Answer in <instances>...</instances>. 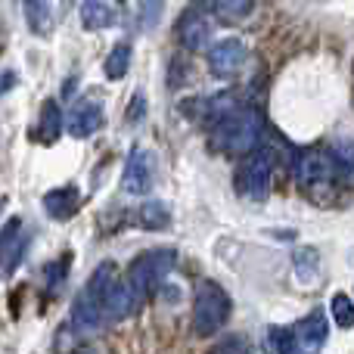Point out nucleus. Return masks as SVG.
Wrapping results in <instances>:
<instances>
[{
  "label": "nucleus",
  "mask_w": 354,
  "mask_h": 354,
  "mask_svg": "<svg viewBox=\"0 0 354 354\" xmlns=\"http://www.w3.org/2000/svg\"><path fill=\"white\" fill-rule=\"evenodd\" d=\"M261 137L264 122L258 115V109H239L212 128V149L227 156V159H243V156L255 153Z\"/></svg>",
  "instance_id": "1"
},
{
  "label": "nucleus",
  "mask_w": 354,
  "mask_h": 354,
  "mask_svg": "<svg viewBox=\"0 0 354 354\" xmlns=\"http://www.w3.org/2000/svg\"><path fill=\"white\" fill-rule=\"evenodd\" d=\"M330 339V324L320 308L299 320L292 326H274L270 330V348L274 354H320Z\"/></svg>",
  "instance_id": "2"
},
{
  "label": "nucleus",
  "mask_w": 354,
  "mask_h": 354,
  "mask_svg": "<svg viewBox=\"0 0 354 354\" xmlns=\"http://www.w3.org/2000/svg\"><path fill=\"white\" fill-rule=\"evenodd\" d=\"M115 277H118L115 264L103 261L97 270H93L91 280H87V286L78 292V299H75V305H72V326L81 333V336H91V333L100 330V324H103V317H106L103 295Z\"/></svg>",
  "instance_id": "3"
},
{
  "label": "nucleus",
  "mask_w": 354,
  "mask_h": 354,
  "mask_svg": "<svg viewBox=\"0 0 354 354\" xmlns=\"http://www.w3.org/2000/svg\"><path fill=\"white\" fill-rule=\"evenodd\" d=\"M230 311H233V301L230 295L224 292V286L214 280H202L196 286V295H193V330L196 336L202 339H212L214 333H221L230 320Z\"/></svg>",
  "instance_id": "4"
},
{
  "label": "nucleus",
  "mask_w": 354,
  "mask_h": 354,
  "mask_svg": "<svg viewBox=\"0 0 354 354\" xmlns=\"http://www.w3.org/2000/svg\"><path fill=\"white\" fill-rule=\"evenodd\" d=\"M174 249H149V252H140V255L131 261L128 268V286L131 292H134L137 301H143L149 292H153L156 286H162L165 283V277L174 270Z\"/></svg>",
  "instance_id": "5"
},
{
  "label": "nucleus",
  "mask_w": 354,
  "mask_h": 354,
  "mask_svg": "<svg viewBox=\"0 0 354 354\" xmlns=\"http://www.w3.org/2000/svg\"><path fill=\"white\" fill-rule=\"evenodd\" d=\"M270 174H274V159L268 149H255V153L243 156L236 168V193H243L252 202H264L270 196Z\"/></svg>",
  "instance_id": "6"
},
{
  "label": "nucleus",
  "mask_w": 354,
  "mask_h": 354,
  "mask_svg": "<svg viewBox=\"0 0 354 354\" xmlns=\"http://www.w3.org/2000/svg\"><path fill=\"white\" fill-rule=\"evenodd\" d=\"M153 174H156V165H153V153L147 149L134 147L128 153V162H124V174H122V189L128 196H143L153 189Z\"/></svg>",
  "instance_id": "7"
},
{
  "label": "nucleus",
  "mask_w": 354,
  "mask_h": 354,
  "mask_svg": "<svg viewBox=\"0 0 354 354\" xmlns=\"http://www.w3.org/2000/svg\"><path fill=\"white\" fill-rule=\"evenodd\" d=\"M174 37L180 41L183 50H189V53L208 50V41H212V19L199 10L180 12V19H177V25H174Z\"/></svg>",
  "instance_id": "8"
},
{
  "label": "nucleus",
  "mask_w": 354,
  "mask_h": 354,
  "mask_svg": "<svg viewBox=\"0 0 354 354\" xmlns=\"http://www.w3.org/2000/svg\"><path fill=\"white\" fill-rule=\"evenodd\" d=\"M245 62V44L239 37H224L208 47V72L214 78H233Z\"/></svg>",
  "instance_id": "9"
},
{
  "label": "nucleus",
  "mask_w": 354,
  "mask_h": 354,
  "mask_svg": "<svg viewBox=\"0 0 354 354\" xmlns=\"http://www.w3.org/2000/svg\"><path fill=\"white\" fill-rule=\"evenodd\" d=\"M103 122H106L103 103H100V100L84 97V100H78V103L68 109V115H66V131L75 137V140H84V137L97 134V131L103 128Z\"/></svg>",
  "instance_id": "10"
},
{
  "label": "nucleus",
  "mask_w": 354,
  "mask_h": 354,
  "mask_svg": "<svg viewBox=\"0 0 354 354\" xmlns=\"http://www.w3.org/2000/svg\"><path fill=\"white\" fill-rule=\"evenodd\" d=\"M336 174V159L320 149H305L295 159V180L301 187H320V183H330Z\"/></svg>",
  "instance_id": "11"
},
{
  "label": "nucleus",
  "mask_w": 354,
  "mask_h": 354,
  "mask_svg": "<svg viewBox=\"0 0 354 354\" xmlns=\"http://www.w3.org/2000/svg\"><path fill=\"white\" fill-rule=\"evenodd\" d=\"M78 208H81V193L75 183H66V187H56L50 193H44V212L53 221H68Z\"/></svg>",
  "instance_id": "12"
},
{
  "label": "nucleus",
  "mask_w": 354,
  "mask_h": 354,
  "mask_svg": "<svg viewBox=\"0 0 354 354\" xmlns=\"http://www.w3.org/2000/svg\"><path fill=\"white\" fill-rule=\"evenodd\" d=\"M137 305H140V301L134 299V292H131L128 280L115 277V280L109 283V289H106V295H103V311H106V317H109V320H124Z\"/></svg>",
  "instance_id": "13"
},
{
  "label": "nucleus",
  "mask_w": 354,
  "mask_h": 354,
  "mask_svg": "<svg viewBox=\"0 0 354 354\" xmlns=\"http://www.w3.org/2000/svg\"><path fill=\"white\" fill-rule=\"evenodd\" d=\"M66 131V115H62L56 100H44L41 103V115H37V140L41 143H56Z\"/></svg>",
  "instance_id": "14"
},
{
  "label": "nucleus",
  "mask_w": 354,
  "mask_h": 354,
  "mask_svg": "<svg viewBox=\"0 0 354 354\" xmlns=\"http://www.w3.org/2000/svg\"><path fill=\"white\" fill-rule=\"evenodd\" d=\"M22 10H25V22H28L31 35L47 37L50 31H53L56 19H53V6H50V0H22Z\"/></svg>",
  "instance_id": "15"
},
{
  "label": "nucleus",
  "mask_w": 354,
  "mask_h": 354,
  "mask_svg": "<svg viewBox=\"0 0 354 354\" xmlns=\"http://www.w3.org/2000/svg\"><path fill=\"white\" fill-rule=\"evenodd\" d=\"M78 19H81V28L84 31H103L115 22V12H112V6L103 3V0H81Z\"/></svg>",
  "instance_id": "16"
},
{
  "label": "nucleus",
  "mask_w": 354,
  "mask_h": 354,
  "mask_svg": "<svg viewBox=\"0 0 354 354\" xmlns=\"http://www.w3.org/2000/svg\"><path fill=\"white\" fill-rule=\"evenodd\" d=\"M131 224L140 230H165L171 224V214H168L165 202H143L140 208L131 212Z\"/></svg>",
  "instance_id": "17"
},
{
  "label": "nucleus",
  "mask_w": 354,
  "mask_h": 354,
  "mask_svg": "<svg viewBox=\"0 0 354 354\" xmlns=\"http://www.w3.org/2000/svg\"><path fill=\"white\" fill-rule=\"evenodd\" d=\"M292 270L301 283H314L320 277V252L314 245H301L292 255Z\"/></svg>",
  "instance_id": "18"
},
{
  "label": "nucleus",
  "mask_w": 354,
  "mask_h": 354,
  "mask_svg": "<svg viewBox=\"0 0 354 354\" xmlns=\"http://www.w3.org/2000/svg\"><path fill=\"white\" fill-rule=\"evenodd\" d=\"M131 56H134V50H131V44H115V47L109 50V56H106V62H103V72H106V78L109 81H122L124 75H128V68H131Z\"/></svg>",
  "instance_id": "19"
},
{
  "label": "nucleus",
  "mask_w": 354,
  "mask_h": 354,
  "mask_svg": "<svg viewBox=\"0 0 354 354\" xmlns=\"http://www.w3.org/2000/svg\"><path fill=\"white\" fill-rule=\"evenodd\" d=\"M19 230H22V221L19 218H10L3 227H0V264H16L19 252H16V243H19Z\"/></svg>",
  "instance_id": "20"
},
{
  "label": "nucleus",
  "mask_w": 354,
  "mask_h": 354,
  "mask_svg": "<svg viewBox=\"0 0 354 354\" xmlns=\"http://www.w3.org/2000/svg\"><path fill=\"white\" fill-rule=\"evenodd\" d=\"M330 314H333L339 330H351L354 326V301L345 292H336L330 299Z\"/></svg>",
  "instance_id": "21"
},
{
  "label": "nucleus",
  "mask_w": 354,
  "mask_h": 354,
  "mask_svg": "<svg viewBox=\"0 0 354 354\" xmlns=\"http://www.w3.org/2000/svg\"><path fill=\"white\" fill-rule=\"evenodd\" d=\"M214 12H218L221 22H243L252 12V0H218Z\"/></svg>",
  "instance_id": "22"
},
{
  "label": "nucleus",
  "mask_w": 354,
  "mask_h": 354,
  "mask_svg": "<svg viewBox=\"0 0 354 354\" xmlns=\"http://www.w3.org/2000/svg\"><path fill=\"white\" fill-rule=\"evenodd\" d=\"M165 10V0H137V16H140L143 28H156Z\"/></svg>",
  "instance_id": "23"
},
{
  "label": "nucleus",
  "mask_w": 354,
  "mask_h": 354,
  "mask_svg": "<svg viewBox=\"0 0 354 354\" xmlns=\"http://www.w3.org/2000/svg\"><path fill=\"white\" fill-rule=\"evenodd\" d=\"M333 159L342 168H354V140L351 137H342V140L333 143Z\"/></svg>",
  "instance_id": "24"
},
{
  "label": "nucleus",
  "mask_w": 354,
  "mask_h": 354,
  "mask_svg": "<svg viewBox=\"0 0 354 354\" xmlns=\"http://www.w3.org/2000/svg\"><path fill=\"white\" fill-rule=\"evenodd\" d=\"M212 354H249V342L243 336H227Z\"/></svg>",
  "instance_id": "25"
},
{
  "label": "nucleus",
  "mask_w": 354,
  "mask_h": 354,
  "mask_svg": "<svg viewBox=\"0 0 354 354\" xmlns=\"http://www.w3.org/2000/svg\"><path fill=\"white\" fill-rule=\"evenodd\" d=\"M147 97L143 93H134V100H131V109H128V122H140L143 115H147Z\"/></svg>",
  "instance_id": "26"
},
{
  "label": "nucleus",
  "mask_w": 354,
  "mask_h": 354,
  "mask_svg": "<svg viewBox=\"0 0 354 354\" xmlns=\"http://www.w3.org/2000/svg\"><path fill=\"white\" fill-rule=\"evenodd\" d=\"M196 6H205V10H214V3H218V0H193Z\"/></svg>",
  "instance_id": "27"
},
{
  "label": "nucleus",
  "mask_w": 354,
  "mask_h": 354,
  "mask_svg": "<svg viewBox=\"0 0 354 354\" xmlns=\"http://www.w3.org/2000/svg\"><path fill=\"white\" fill-rule=\"evenodd\" d=\"M115 3H118V6H124V0H115Z\"/></svg>",
  "instance_id": "28"
},
{
  "label": "nucleus",
  "mask_w": 354,
  "mask_h": 354,
  "mask_svg": "<svg viewBox=\"0 0 354 354\" xmlns=\"http://www.w3.org/2000/svg\"><path fill=\"white\" fill-rule=\"evenodd\" d=\"M81 354H93V351H81Z\"/></svg>",
  "instance_id": "29"
}]
</instances>
